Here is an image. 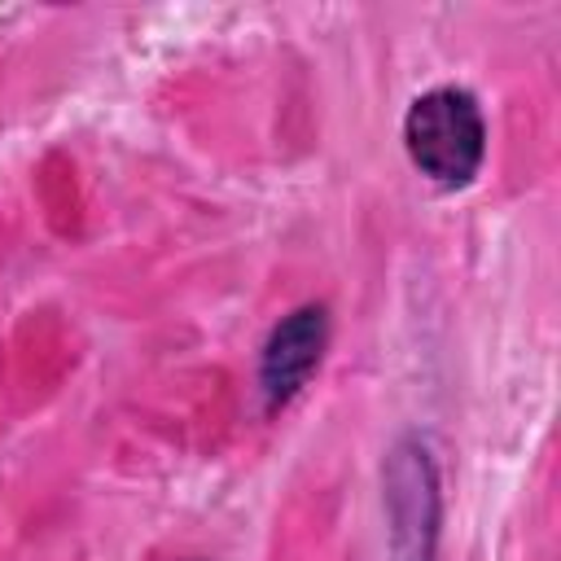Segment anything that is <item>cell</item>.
<instances>
[{
    "mask_svg": "<svg viewBox=\"0 0 561 561\" xmlns=\"http://www.w3.org/2000/svg\"><path fill=\"white\" fill-rule=\"evenodd\" d=\"M403 149L412 167L438 188H460L486 158V118L473 92L430 88L403 114Z\"/></svg>",
    "mask_w": 561,
    "mask_h": 561,
    "instance_id": "obj_1",
    "label": "cell"
},
{
    "mask_svg": "<svg viewBox=\"0 0 561 561\" xmlns=\"http://www.w3.org/2000/svg\"><path fill=\"white\" fill-rule=\"evenodd\" d=\"M386 504H390V561H434L438 478L416 438H403L386 460Z\"/></svg>",
    "mask_w": 561,
    "mask_h": 561,
    "instance_id": "obj_2",
    "label": "cell"
},
{
    "mask_svg": "<svg viewBox=\"0 0 561 561\" xmlns=\"http://www.w3.org/2000/svg\"><path fill=\"white\" fill-rule=\"evenodd\" d=\"M324 346H329V311L320 302L294 307L267 333L263 355H259V386H263L267 408H285L311 381V373L324 359Z\"/></svg>",
    "mask_w": 561,
    "mask_h": 561,
    "instance_id": "obj_3",
    "label": "cell"
}]
</instances>
